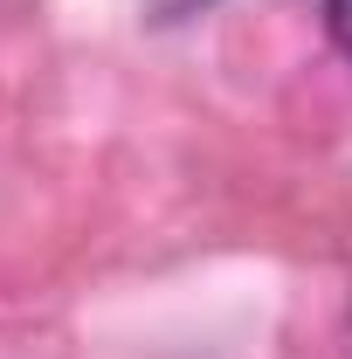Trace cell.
Masks as SVG:
<instances>
[{
	"label": "cell",
	"mask_w": 352,
	"mask_h": 359,
	"mask_svg": "<svg viewBox=\"0 0 352 359\" xmlns=\"http://www.w3.org/2000/svg\"><path fill=\"white\" fill-rule=\"evenodd\" d=\"M325 35H332L339 55L352 62V0H325Z\"/></svg>",
	"instance_id": "cell-1"
}]
</instances>
